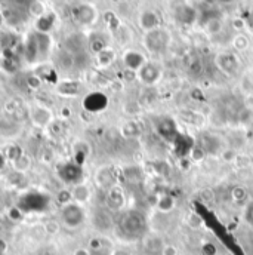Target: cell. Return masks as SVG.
I'll list each match as a JSON object with an SVG mask.
<instances>
[{
	"mask_svg": "<svg viewBox=\"0 0 253 255\" xmlns=\"http://www.w3.org/2000/svg\"><path fill=\"white\" fill-rule=\"evenodd\" d=\"M51 49V37L48 36V33H40V31H33L22 48L24 52V58L28 64L40 63L43 61Z\"/></svg>",
	"mask_w": 253,
	"mask_h": 255,
	"instance_id": "cell-1",
	"label": "cell"
},
{
	"mask_svg": "<svg viewBox=\"0 0 253 255\" xmlns=\"http://www.w3.org/2000/svg\"><path fill=\"white\" fill-rule=\"evenodd\" d=\"M117 230L120 236L125 238L126 241H133V239L141 238L145 232V220L142 214L136 211L125 212L117 223Z\"/></svg>",
	"mask_w": 253,
	"mask_h": 255,
	"instance_id": "cell-2",
	"label": "cell"
},
{
	"mask_svg": "<svg viewBox=\"0 0 253 255\" xmlns=\"http://www.w3.org/2000/svg\"><path fill=\"white\" fill-rule=\"evenodd\" d=\"M49 202H51L49 196L43 191H27L19 197L16 206L24 214L25 212H43L45 209H48Z\"/></svg>",
	"mask_w": 253,
	"mask_h": 255,
	"instance_id": "cell-3",
	"label": "cell"
},
{
	"mask_svg": "<svg viewBox=\"0 0 253 255\" xmlns=\"http://www.w3.org/2000/svg\"><path fill=\"white\" fill-rule=\"evenodd\" d=\"M60 220L64 226L70 230H76L82 227L86 221V211L82 205L71 202L65 206H61L60 211Z\"/></svg>",
	"mask_w": 253,
	"mask_h": 255,
	"instance_id": "cell-4",
	"label": "cell"
},
{
	"mask_svg": "<svg viewBox=\"0 0 253 255\" xmlns=\"http://www.w3.org/2000/svg\"><path fill=\"white\" fill-rule=\"evenodd\" d=\"M57 175L65 186H77L84 178L83 166L76 163L74 160H68L57 165Z\"/></svg>",
	"mask_w": 253,
	"mask_h": 255,
	"instance_id": "cell-5",
	"label": "cell"
},
{
	"mask_svg": "<svg viewBox=\"0 0 253 255\" xmlns=\"http://www.w3.org/2000/svg\"><path fill=\"white\" fill-rule=\"evenodd\" d=\"M27 115H28V119H30L31 125L34 128H39V129H46L54 122V118H55L54 112L49 107L37 104V103H33L28 107Z\"/></svg>",
	"mask_w": 253,
	"mask_h": 255,
	"instance_id": "cell-6",
	"label": "cell"
},
{
	"mask_svg": "<svg viewBox=\"0 0 253 255\" xmlns=\"http://www.w3.org/2000/svg\"><path fill=\"white\" fill-rule=\"evenodd\" d=\"M22 132V121L19 116L13 113H4L0 116V138L3 139H15Z\"/></svg>",
	"mask_w": 253,
	"mask_h": 255,
	"instance_id": "cell-7",
	"label": "cell"
},
{
	"mask_svg": "<svg viewBox=\"0 0 253 255\" xmlns=\"http://www.w3.org/2000/svg\"><path fill=\"white\" fill-rule=\"evenodd\" d=\"M169 43V34L163 28H156L147 33L145 36V46L151 52H163L168 48Z\"/></svg>",
	"mask_w": 253,
	"mask_h": 255,
	"instance_id": "cell-8",
	"label": "cell"
},
{
	"mask_svg": "<svg viewBox=\"0 0 253 255\" xmlns=\"http://www.w3.org/2000/svg\"><path fill=\"white\" fill-rule=\"evenodd\" d=\"M92 226L101 233H108L110 230H113L114 220L111 211H108L107 208H98L92 215Z\"/></svg>",
	"mask_w": 253,
	"mask_h": 255,
	"instance_id": "cell-9",
	"label": "cell"
},
{
	"mask_svg": "<svg viewBox=\"0 0 253 255\" xmlns=\"http://www.w3.org/2000/svg\"><path fill=\"white\" fill-rule=\"evenodd\" d=\"M126 205V196L125 191L122 190L120 187L114 186L111 189L107 190L105 194V208L111 212H119L125 208Z\"/></svg>",
	"mask_w": 253,
	"mask_h": 255,
	"instance_id": "cell-10",
	"label": "cell"
},
{
	"mask_svg": "<svg viewBox=\"0 0 253 255\" xmlns=\"http://www.w3.org/2000/svg\"><path fill=\"white\" fill-rule=\"evenodd\" d=\"M108 106V98L102 92H90L83 100V107L89 113H99Z\"/></svg>",
	"mask_w": 253,
	"mask_h": 255,
	"instance_id": "cell-11",
	"label": "cell"
},
{
	"mask_svg": "<svg viewBox=\"0 0 253 255\" xmlns=\"http://www.w3.org/2000/svg\"><path fill=\"white\" fill-rule=\"evenodd\" d=\"M160 67L157 64L145 63L141 70H139V79L145 83V85H153L160 79Z\"/></svg>",
	"mask_w": 253,
	"mask_h": 255,
	"instance_id": "cell-12",
	"label": "cell"
},
{
	"mask_svg": "<svg viewBox=\"0 0 253 255\" xmlns=\"http://www.w3.org/2000/svg\"><path fill=\"white\" fill-rule=\"evenodd\" d=\"M76 18L80 24L83 25H89L93 24L96 19V9L95 6L89 4V3H83L76 9Z\"/></svg>",
	"mask_w": 253,
	"mask_h": 255,
	"instance_id": "cell-13",
	"label": "cell"
},
{
	"mask_svg": "<svg viewBox=\"0 0 253 255\" xmlns=\"http://www.w3.org/2000/svg\"><path fill=\"white\" fill-rule=\"evenodd\" d=\"M86 45H87V43H86V40H84L83 36H80V34H71V36L67 37V40H65V48H64V49L68 51L70 54H73V55L76 57V55L84 52Z\"/></svg>",
	"mask_w": 253,
	"mask_h": 255,
	"instance_id": "cell-14",
	"label": "cell"
},
{
	"mask_svg": "<svg viewBox=\"0 0 253 255\" xmlns=\"http://www.w3.org/2000/svg\"><path fill=\"white\" fill-rule=\"evenodd\" d=\"M90 144L84 139H79L73 144V160L83 166L84 160L90 154Z\"/></svg>",
	"mask_w": 253,
	"mask_h": 255,
	"instance_id": "cell-15",
	"label": "cell"
},
{
	"mask_svg": "<svg viewBox=\"0 0 253 255\" xmlns=\"http://www.w3.org/2000/svg\"><path fill=\"white\" fill-rule=\"evenodd\" d=\"M216 65L227 74H234L239 68V60L231 54H221L216 57Z\"/></svg>",
	"mask_w": 253,
	"mask_h": 255,
	"instance_id": "cell-16",
	"label": "cell"
},
{
	"mask_svg": "<svg viewBox=\"0 0 253 255\" xmlns=\"http://www.w3.org/2000/svg\"><path fill=\"white\" fill-rule=\"evenodd\" d=\"M114 180H116V175H114L111 166H104L96 172V184L102 189L108 190V189L114 187Z\"/></svg>",
	"mask_w": 253,
	"mask_h": 255,
	"instance_id": "cell-17",
	"label": "cell"
},
{
	"mask_svg": "<svg viewBox=\"0 0 253 255\" xmlns=\"http://www.w3.org/2000/svg\"><path fill=\"white\" fill-rule=\"evenodd\" d=\"M139 24H141V27L148 33V31H151V30L159 28V25H160V18H159V15H157L154 10H145V12H142V15L139 16Z\"/></svg>",
	"mask_w": 253,
	"mask_h": 255,
	"instance_id": "cell-18",
	"label": "cell"
},
{
	"mask_svg": "<svg viewBox=\"0 0 253 255\" xmlns=\"http://www.w3.org/2000/svg\"><path fill=\"white\" fill-rule=\"evenodd\" d=\"M71 194H73V202H76L79 205H83V203L90 200L92 190H90V187L87 184L80 183V184L71 187Z\"/></svg>",
	"mask_w": 253,
	"mask_h": 255,
	"instance_id": "cell-19",
	"label": "cell"
},
{
	"mask_svg": "<svg viewBox=\"0 0 253 255\" xmlns=\"http://www.w3.org/2000/svg\"><path fill=\"white\" fill-rule=\"evenodd\" d=\"M123 61L125 65L127 67V70H132V71H136V70H141V67L147 63L144 55L136 52V51H127L123 57Z\"/></svg>",
	"mask_w": 253,
	"mask_h": 255,
	"instance_id": "cell-20",
	"label": "cell"
},
{
	"mask_svg": "<svg viewBox=\"0 0 253 255\" xmlns=\"http://www.w3.org/2000/svg\"><path fill=\"white\" fill-rule=\"evenodd\" d=\"M122 174H123V177H125V180H126L127 183H132V184L133 183H139L144 178V172H142V169L138 165L125 166Z\"/></svg>",
	"mask_w": 253,
	"mask_h": 255,
	"instance_id": "cell-21",
	"label": "cell"
},
{
	"mask_svg": "<svg viewBox=\"0 0 253 255\" xmlns=\"http://www.w3.org/2000/svg\"><path fill=\"white\" fill-rule=\"evenodd\" d=\"M12 165V169H13V172H16V174H21V175H24L25 172H28L30 169H31V165H33V160H31V157L27 154V153H24L18 160H15L13 163H10Z\"/></svg>",
	"mask_w": 253,
	"mask_h": 255,
	"instance_id": "cell-22",
	"label": "cell"
},
{
	"mask_svg": "<svg viewBox=\"0 0 253 255\" xmlns=\"http://www.w3.org/2000/svg\"><path fill=\"white\" fill-rule=\"evenodd\" d=\"M55 19H57V18H55L54 13H45V15L39 16L37 24H36L37 31H40V33H48V31L54 27Z\"/></svg>",
	"mask_w": 253,
	"mask_h": 255,
	"instance_id": "cell-23",
	"label": "cell"
},
{
	"mask_svg": "<svg viewBox=\"0 0 253 255\" xmlns=\"http://www.w3.org/2000/svg\"><path fill=\"white\" fill-rule=\"evenodd\" d=\"M3 153H4L7 162H9V163H13L15 160H18V159L24 154V150H22V147H21L19 144L10 142V144L3 150Z\"/></svg>",
	"mask_w": 253,
	"mask_h": 255,
	"instance_id": "cell-24",
	"label": "cell"
},
{
	"mask_svg": "<svg viewBox=\"0 0 253 255\" xmlns=\"http://www.w3.org/2000/svg\"><path fill=\"white\" fill-rule=\"evenodd\" d=\"M175 208V199L170 194H163L157 199V209L163 214H168L173 211Z\"/></svg>",
	"mask_w": 253,
	"mask_h": 255,
	"instance_id": "cell-25",
	"label": "cell"
},
{
	"mask_svg": "<svg viewBox=\"0 0 253 255\" xmlns=\"http://www.w3.org/2000/svg\"><path fill=\"white\" fill-rule=\"evenodd\" d=\"M163 247H165V244H163V241H162L160 238H148V239L145 241V250H147L150 254L162 255Z\"/></svg>",
	"mask_w": 253,
	"mask_h": 255,
	"instance_id": "cell-26",
	"label": "cell"
},
{
	"mask_svg": "<svg viewBox=\"0 0 253 255\" xmlns=\"http://www.w3.org/2000/svg\"><path fill=\"white\" fill-rule=\"evenodd\" d=\"M57 61H58V65H60L63 70H71L73 67H76L74 55H73V54H70V52H68V51H65V49H63V51L60 52V55H58Z\"/></svg>",
	"mask_w": 253,
	"mask_h": 255,
	"instance_id": "cell-27",
	"label": "cell"
},
{
	"mask_svg": "<svg viewBox=\"0 0 253 255\" xmlns=\"http://www.w3.org/2000/svg\"><path fill=\"white\" fill-rule=\"evenodd\" d=\"M207 156V151L203 145H194L190 150V159L192 163H201Z\"/></svg>",
	"mask_w": 253,
	"mask_h": 255,
	"instance_id": "cell-28",
	"label": "cell"
},
{
	"mask_svg": "<svg viewBox=\"0 0 253 255\" xmlns=\"http://www.w3.org/2000/svg\"><path fill=\"white\" fill-rule=\"evenodd\" d=\"M79 91H80V85L77 83V82H64L60 85V94H63V95H77L79 94Z\"/></svg>",
	"mask_w": 253,
	"mask_h": 255,
	"instance_id": "cell-29",
	"label": "cell"
},
{
	"mask_svg": "<svg viewBox=\"0 0 253 255\" xmlns=\"http://www.w3.org/2000/svg\"><path fill=\"white\" fill-rule=\"evenodd\" d=\"M122 133L126 138H135V136H138L141 133V128H139V125L136 122L130 121V122H127L126 125L122 128Z\"/></svg>",
	"mask_w": 253,
	"mask_h": 255,
	"instance_id": "cell-30",
	"label": "cell"
},
{
	"mask_svg": "<svg viewBox=\"0 0 253 255\" xmlns=\"http://www.w3.org/2000/svg\"><path fill=\"white\" fill-rule=\"evenodd\" d=\"M57 202L61 205V206H65L68 203L73 202V194H71V189L68 187H63L60 190L57 191Z\"/></svg>",
	"mask_w": 253,
	"mask_h": 255,
	"instance_id": "cell-31",
	"label": "cell"
},
{
	"mask_svg": "<svg viewBox=\"0 0 253 255\" xmlns=\"http://www.w3.org/2000/svg\"><path fill=\"white\" fill-rule=\"evenodd\" d=\"M231 197H233V200L234 202H243V200H246V197H248V191L245 187H242V186H236L233 190H231Z\"/></svg>",
	"mask_w": 253,
	"mask_h": 255,
	"instance_id": "cell-32",
	"label": "cell"
},
{
	"mask_svg": "<svg viewBox=\"0 0 253 255\" xmlns=\"http://www.w3.org/2000/svg\"><path fill=\"white\" fill-rule=\"evenodd\" d=\"M60 232V223L55 221V220H49L45 223V233L49 235V236H54Z\"/></svg>",
	"mask_w": 253,
	"mask_h": 255,
	"instance_id": "cell-33",
	"label": "cell"
},
{
	"mask_svg": "<svg viewBox=\"0 0 253 255\" xmlns=\"http://www.w3.org/2000/svg\"><path fill=\"white\" fill-rule=\"evenodd\" d=\"M114 55L110 49H104L102 52L98 54V61L101 63V65H108V64L113 61Z\"/></svg>",
	"mask_w": 253,
	"mask_h": 255,
	"instance_id": "cell-34",
	"label": "cell"
},
{
	"mask_svg": "<svg viewBox=\"0 0 253 255\" xmlns=\"http://www.w3.org/2000/svg\"><path fill=\"white\" fill-rule=\"evenodd\" d=\"M201 255H218V247L213 242H204L201 245Z\"/></svg>",
	"mask_w": 253,
	"mask_h": 255,
	"instance_id": "cell-35",
	"label": "cell"
},
{
	"mask_svg": "<svg viewBox=\"0 0 253 255\" xmlns=\"http://www.w3.org/2000/svg\"><path fill=\"white\" fill-rule=\"evenodd\" d=\"M7 215H9V218H10L13 223H19V221L24 218V212H22L18 206L10 208V209H9V212H7Z\"/></svg>",
	"mask_w": 253,
	"mask_h": 255,
	"instance_id": "cell-36",
	"label": "cell"
},
{
	"mask_svg": "<svg viewBox=\"0 0 253 255\" xmlns=\"http://www.w3.org/2000/svg\"><path fill=\"white\" fill-rule=\"evenodd\" d=\"M248 45H249V40H248V37L243 36V34H239V36L234 39V46H236V49H239V51H245V49L248 48Z\"/></svg>",
	"mask_w": 253,
	"mask_h": 255,
	"instance_id": "cell-37",
	"label": "cell"
},
{
	"mask_svg": "<svg viewBox=\"0 0 253 255\" xmlns=\"http://www.w3.org/2000/svg\"><path fill=\"white\" fill-rule=\"evenodd\" d=\"M236 163H237V166L239 168H248L251 163H253L252 159L248 156V154H237V157H236V160H234Z\"/></svg>",
	"mask_w": 253,
	"mask_h": 255,
	"instance_id": "cell-38",
	"label": "cell"
},
{
	"mask_svg": "<svg viewBox=\"0 0 253 255\" xmlns=\"http://www.w3.org/2000/svg\"><path fill=\"white\" fill-rule=\"evenodd\" d=\"M188 224H190L191 229H200L203 226V220L197 214H191L188 217Z\"/></svg>",
	"mask_w": 253,
	"mask_h": 255,
	"instance_id": "cell-39",
	"label": "cell"
},
{
	"mask_svg": "<svg viewBox=\"0 0 253 255\" xmlns=\"http://www.w3.org/2000/svg\"><path fill=\"white\" fill-rule=\"evenodd\" d=\"M221 157H222V160H225V162H234L236 157H237V153H236V150L228 148V150H224V151H222Z\"/></svg>",
	"mask_w": 253,
	"mask_h": 255,
	"instance_id": "cell-40",
	"label": "cell"
},
{
	"mask_svg": "<svg viewBox=\"0 0 253 255\" xmlns=\"http://www.w3.org/2000/svg\"><path fill=\"white\" fill-rule=\"evenodd\" d=\"M31 3H33V0H12V6L19 9V10L28 9Z\"/></svg>",
	"mask_w": 253,
	"mask_h": 255,
	"instance_id": "cell-41",
	"label": "cell"
},
{
	"mask_svg": "<svg viewBox=\"0 0 253 255\" xmlns=\"http://www.w3.org/2000/svg\"><path fill=\"white\" fill-rule=\"evenodd\" d=\"M101 248H104L102 239H99V238L90 239V242H89V250H90V251H98V250H101Z\"/></svg>",
	"mask_w": 253,
	"mask_h": 255,
	"instance_id": "cell-42",
	"label": "cell"
},
{
	"mask_svg": "<svg viewBox=\"0 0 253 255\" xmlns=\"http://www.w3.org/2000/svg\"><path fill=\"white\" fill-rule=\"evenodd\" d=\"M245 220L249 226L253 227V202H251L248 206H246V211H245Z\"/></svg>",
	"mask_w": 253,
	"mask_h": 255,
	"instance_id": "cell-43",
	"label": "cell"
},
{
	"mask_svg": "<svg viewBox=\"0 0 253 255\" xmlns=\"http://www.w3.org/2000/svg\"><path fill=\"white\" fill-rule=\"evenodd\" d=\"M245 88H246V92L251 94L253 92V70L249 71L245 77Z\"/></svg>",
	"mask_w": 253,
	"mask_h": 255,
	"instance_id": "cell-44",
	"label": "cell"
},
{
	"mask_svg": "<svg viewBox=\"0 0 253 255\" xmlns=\"http://www.w3.org/2000/svg\"><path fill=\"white\" fill-rule=\"evenodd\" d=\"M162 255H178V250L173 245H165L163 251H162Z\"/></svg>",
	"mask_w": 253,
	"mask_h": 255,
	"instance_id": "cell-45",
	"label": "cell"
},
{
	"mask_svg": "<svg viewBox=\"0 0 253 255\" xmlns=\"http://www.w3.org/2000/svg\"><path fill=\"white\" fill-rule=\"evenodd\" d=\"M7 163H9V162H7V159H6V156H4V153H3V151L0 150V172L6 169V166H7Z\"/></svg>",
	"mask_w": 253,
	"mask_h": 255,
	"instance_id": "cell-46",
	"label": "cell"
},
{
	"mask_svg": "<svg viewBox=\"0 0 253 255\" xmlns=\"http://www.w3.org/2000/svg\"><path fill=\"white\" fill-rule=\"evenodd\" d=\"M73 255H90V250L89 248H84V247H80V248L74 250Z\"/></svg>",
	"mask_w": 253,
	"mask_h": 255,
	"instance_id": "cell-47",
	"label": "cell"
},
{
	"mask_svg": "<svg viewBox=\"0 0 253 255\" xmlns=\"http://www.w3.org/2000/svg\"><path fill=\"white\" fill-rule=\"evenodd\" d=\"M113 253L110 251V250H107L105 247L104 248H101V250H98V251H90V255H111Z\"/></svg>",
	"mask_w": 253,
	"mask_h": 255,
	"instance_id": "cell-48",
	"label": "cell"
},
{
	"mask_svg": "<svg viewBox=\"0 0 253 255\" xmlns=\"http://www.w3.org/2000/svg\"><path fill=\"white\" fill-rule=\"evenodd\" d=\"M246 104H248L249 109H253V92L248 94V97H246Z\"/></svg>",
	"mask_w": 253,
	"mask_h": 255,
	"instance_id": "cell-49",
	"label": "cell"
},
{
	"mask_svg": "<svg viewBox=\"0 0 253 255\" xmlns=\"http://www.w3.org/2000/svg\"><path fill=\"white\" fill-rule=\"evenodd\" d=\"M129 255H138V254H129Z\"/></svg>",
	"mask_w": 253,
	"mask_h": 255,
	"instance_id": "cell-50",
	"label": "cell"
},
{
	"mask_svg": "<svg viewBox=\"0 0 253 255\" xmlns=\"http://www.w3.org/2000/svg\"><path fill=\"white\" fill-rule=\"evenodd\" d=\"M0 255H3V254H1V251H0Z\"/></svg>",
	"mask_w": 253,
	"mask_h": 255,
	"instance_id": "cell-51",
	"label": "cell"
},
{
	"mask_svg": "<svg viewBox=\"0 0 253 255\" xmlns=\"http://www.w3.org/2000/svg\"><path fill=\"white\" fill-rule=\"evenodd\" d=\"M224 1H228V0H224Z\"/></svg>",
	"mask_w": 253,
	"mask_h": 255,
	"instance_id": "cell-52",
	"label": "cell"
}]
</instances>
